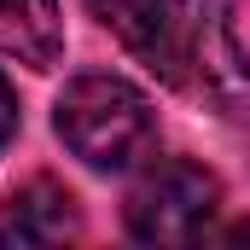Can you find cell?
<instances>
[{
	"label": "cell",
	"instance_id": "cell-1",
	"mask_svg": "<svg viewBox=\"0 0 250 250\" xmlns=\"http://www.w3.org/2000/svg\"><path fill=\"white\" fill-rule=\"evenodd\" d=\"M53 128L99 175H123L134 163H146L157 146V117H151L146 93L123 76H105V70L64 82L59 105H53Z\"/></svg>",
	"mask_w": 250,
	"mask_h": 250
},
{
	"label": "cell",
	"instance_id": "cell-2",
	"mask_svg": "<svg viewBox=\"0 0 250 250\" xmlns=\"http://www.w3.org/2000/svg\"><path fill=\"white\" fill-rule=\"evenodd\" d=\"M215 209H221V181L192 157H163L134 181L123 221L140 245H192L209 233Z\"/></svg>",
	"mask_w": 250,
	"mask_h": 250
},
{
	"label": "cell",
	"instance_id": "cell-3",
	"mask_svg": "<svg viewBox=\"0 0 250 250\" xmlns=\"http://www.w3.org/2000/svg\"><path fill=\"white\" fill-rule=\"evenodd\" d=\"M181 29H187V59L204 76V93L233 123H250V59L239 47L233 0H181Z\"/></svg>",
	"mask_w": 250,
	"mask_h": 250
},
{
	"label": "cell",
	"instance_id": "cell-4",
	"mask_svg": "<svg viewBox=\"0 0 250 250\" xmlns=\"http://www.w3.org/2000/svg\"><path fill=\"white\" fill-rule=\"evenodd\" d=\"M87 12L123 41L157 82L181 87L187 82V29H181V0H87Z\"/></svg>",
	"mask_w": 250,
	"mask_h": 250
},
{
	"label": "cell",
	"instance_id": "cell-5",
	"mask_svg": "<svg viewBox=\"0 0 250 250\" xmlns=\"http://www.w3.org/2000/svg\"><path fill=\"white\" fill-rule=\"evenodd\" d=\"M82 233V209L64 181L53 175H29L18 181L6 198V239H23V245H64Z\"/></svg>",
	"mask_w": 250,
	"mask_h": 250
},
{
	"label": "cell",
	"instance_id": "cell-6",
	"mask_svg": "<svg viewBox=\"0 0 250 250\" xmlns=\"http://www.w3.org/2000/svg\"><path fill=\"white\" fill-rule=\"evenodd\" d=\"M0 53H12L29 70H53L64 59L59 0H0Z\"/></svg>",
	"mask_w": 250,
	"mask_h": 250
},
{
	"label": "cell",
	"instance_id": "cell-7",
	"mask_svg": "<svg viewBox=\"0 0 250 250\" xmlns=\"http://www.w3.org/2000/svg\"><path fill=\"white\" fill-rule=\"evenodd\" d=\"M12 134H18V93H12V82L0 76V151L12 146Z\"/></svg>",
	"mask_w": 250,
	"mask_h": 250
}]
</instances>
